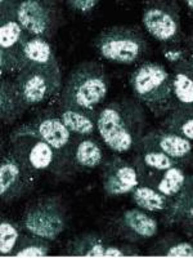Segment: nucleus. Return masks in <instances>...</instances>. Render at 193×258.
I'll list each match as a JSON object with an SVG mask.
<instances>
[{"instance_id": "19", "label": "nucleus", "mask_w": 193, "mask_h": 258, "mask_svg": "<svg viewBox=\"0 0 193 258\" xmlns=\"http://www.w3.org/2000/svg\"><path fill=\"white\" fill-rule=\"evenodd\" d=\"M135 150L138 153L137 164H135L138 170L147 169L160 173V172H164V170L179 164L178 161L167 156L166 154L160 151L157 147L151 145L149 142L144 141L143 138H142Z\"/></svg>"}, {"instance_id": "5", "label": "nucleus", "mask_w": 193, "mask_h": 258, "mask_svg": "<svg viewBox=\"0 0 193 258\" xmlns=\"http://www.w3.org/2000/svg\"><path fill=\"white\" fill-rule=\"evenodd\" d=\"M15 83L27 106H35L52 98L61 89L59 63L25 64L16 74Z\"/></svg>"}, {"instance_id": "2", "label": "nucleus", "mask_w": 193, "mask_h": 258, "mask_svg": "<svg viewBox=\"0 0 193 258\" xmlns=\"http://www.w3.org/2000/svg\"><path fill=\"white\" fill-rule=\"evenodd\" d=\"M109 85V75L102 64L81 62L66 78L59 105L96 116V107L105 101Z\"/></svg>"}, {"instance_id": "12", "label": "nucleus", "mask_w": 193, "mask_h": 258, "mask_svg": "<svg viewBox=\"0 0 193 258\" xmlns=\"http://www.w3.org/2000/svg\"><path fill=\"white\" fill-rule=\"evenodd\" d=\"M117 223L130 240H147L156 236L158 231L157 221L141 208L125 211Z\"/></svg>"}, {"instance_id": "23", "label": "nucleus", "mask_w": 193, "mask_h": 258, "mask_svg": "<svg viewBox=\"0 0 193 258\" xmlns=\"http://www.w3.org/2000/svg\"><path fill=\"white\" fill-rule=\"evenodd\" d=\"M54 63H58V61L49 41L47 39L36 38V36H27L24 45V66L25 64Z\"/></svg>"}, {"instance_id": "25", "label": "nucleus", "mask_w": 193, "mask_h": 258, "mask_svg": "<svg viewBox=\"0 0 193 258\" xmlns=\"http://www.w3.org/2000/svg\"><path fill=\"white\" fill-rule=\"evenodd\" d=\"M185 179H187V174H185L184 169L178 164L164 170V172H160V177L155 182L153 187L160 191L162 195L173 200L181 190Z\"/></svg>"}, {"instance_id": "30", "label": "nucleus", "mask_w": 193, "mask_h": 258, "mask_svg": "<svg viewBox=\"0 0 193 258\" xmlns=\"http://www.w3.org/2000/svg\"><path fill=\"white\" fill-rule=\"evenodd\" d=\"M183 50H184V58L180 64L185 68L188 73L192 74L193 77V30L183 43Z\"/></svg>"}, {"instance_id": "17", "label": "nucleus", "mask_w": 193, "mask_h": 258, "mask_svg": "<svg viewBox=\"0 0 193 258\" xmlns=\"http://www.w3.org/2000/svg\"><path fill=\"white\" fill-rule=\"evenodd\" d=\"M0 114L4 124H11L24 115L29 106L25 103L15 79H2L0 85Z\"/></svg>"}, {"instance_id": "13", "label": "nucleus", "mask_w": 193, "mask_h": 258, "mask_svg": "<svg viewBox=\"0 0 193 258\" xmlns=\"http://www.w3.org/2000/svg\"><path fill=\"white\" fill-rule=\"evenodd\" d=\"M165 221L169 225H179L193 234V174L187 176L184 185L171 200L165 212Z\"/></svg>"}, {"instance_id": "31", "label": "nucleus", "mask_w": 193, "mask_h": 258, "mask_svg": "<svg viewBox=\"0 0 193 258\" xmlns=\"http://www.w3.org/2000/svg\"><path fill=\"white\" fill-rule=\"evenodd\" d=\"M98 4H100L98 0H70L67 2V6L71 9L77 13H84V15L93 12Z\"/></svg>"}, {"instance_id": "21", "label": "nucleus", "mask_w": 193, "mask_h": 258, "mask_svg": "<svg viewBox=\"0 0 193 258\" xmlns=\"http://www.w3.org/2000/svg\"><path fill=\"white\" fill-rule=\"evenodd\" d=\"M132 199L138 208L146 212H166L171 204V199L148 183H139L133 190Z\"/></svg>"}, {"instance_id": "33", "label": "nucleus", "mask_w": 193, "mask_h": 258, "mask_svg": "<svg viewBox=\"0 0 193 258\" xmlns=\"http://www.w3.org/2000/svg\"><path fill=\"white\" fill-rule=\"evenodd\" d=\"M137 250H133V248H128L126 245H116V244H109L106 248L105 257H124V255L137 254Z\"/></svg>"}, {"instance_id": "20", "label": "nucleus", "mask_w": 193, "mask_h": 258, "mask_svg": "<svg viewBox=\"0 0 193 258\" xmlns=\"http://www.w3.org/2000/svg\"><path fill=\"white\" fill-rule=\"evenodd\" d=\"M57 115L72 135L89 137L95 132L96 116H94V115L86 114V112L80 111V110L64 107L62 105H59Z\"/></svg>"}, {"instance_id": "7", "label": "nucleus", "mask_w": 193, "mask_h": 258, "mask_svg": "<svg viewBox=\"0 0 193 258\" xmlns=\"http://www.w3.org/2000/svg\"><path fill=\"white\" fill-rule=\"evenodd\" d=\"M66 211L57 198H43L30 204L22 218V227L29 234L56 240L66 229Z\"/></svg>"}, {"instance_id": "34", "label": "nucleus", "mask_w": 193, "mask_h": 258, "mask_svg": "<svg viewBox=\"0 0 193 258\" xmlns=\"http://www.w3.org/2000/svg\"><path fill=\"white\" fill-rule=\"evenodd\" d=\"M185 6H187L190 11H193V0H187V2H185Z\"/></svg>"}, {"instance_id": "9", "label": "nucleus", "mask_w": 193, "mask_h": 258, "mask_svg": "<svg viewBox=\"0 0 193 258\" xmlns=\"http://www.w3.org/2000/svg\"><path fill=\"white\" fill-rule=\"evenodd\" d=\"M35 185V170L31 169L24 156L13 149L0 161V197L11 203L30 192Z\"/></svg>"}, {"instance_id": "27", "label": "nucleus", "mask_w": 193, "mask_h": 258, "mask_svg": "<svg viewBox=\"0 0 193 258\" xmlns=\"http://www.w3.org/2000/svg\"><path fill=\"white\" fill-rule=\"evenodd\" d=\"M30 236H21L15 249L16 257H44L49 254V240L38 238L29 234Z\"/></svg>"}, {"instance_id": "14", "label": "nucleus", "mask_w": 193, "mask_h": 258, "mask_svg": "<svg viewBox=\"0 0 193 258\" xmlns=\"http://www.w3.org/2000/svg\"><path fill=\"white\" fill-rule=\"evenodd\" d=\"M143 140L156 146L160 151L178 163L179 160L189 158L193 153L192 141L173 132H167L165 129H158L155 132L148 133L143 136Z\"/></svg>"}, {"instance_id": "8", "label": "nucleus", "mask_w": 193, "mask_h": 258, "mask_svg": "<svg viewBox=\"0 0 193 258\" xmlns=\"http://www.w3.org/2000/svg\"><path fill=\"white\" fill-rule=\"evenodd\" d=\"M142 24L149 35L166 47L180 43L181 26L178 7L169 2H152L144 8Z\"/></svg>"}, {"instance_id": "11", "label": "nucleus", "mask_w": 193, "mask_h": 258, "mask_svg": "<svg viewBox=\"0 0 193 258\" xmlns=\"http://www.w3.org/2000/svg\"><path fill=\"white\" fill-rule=\"evenodd\" d=\"M139 185V173L135 165H132L119 156L110 159L103 172V188L111 197H120L133 192Z\"/></svg>"}, {"instance_id": "22", "label": "nucleus", "mask_w": 193, "mask_h": 258, "mask_svg": "<svg viewBox=\"0 0 193 258\" xmlns=\"http://www.w3.org/2000/svg\"><path fill=\"white\" fill-rule=\"evenodd\" d=\"M73 163L82 169H94L102 164L103 151L98 142L90 137H84L72 149Z\"/></svg>"}, {"instance_id": "15", "label": "nucleus", "mask_w": 193, "mask_h": 258, "mask_svg": "<svg viewBox=\"0 0 193 258\" xmlns=\"http://www.w3.org/2000/svg\"><path fill=\"white\" fill-rule=\"evenodd\" d=\"M17 140L18 144L15 145V149L24 156L27 164L35 172L50 169L57 161L58 153L43 138L36 137L31 146H29L27 142L22 138H16L13 141H17Z\"/></svg>"}, {"instance_id": "6", "label": "nucleus", "mask_w": 193, "mask_h": 258, "mask_svg": "<svg viewBox=\"0 0 193 258\" xmlns=\"http://www.w3.org/2000/svg\"><path fill=\"white\" fill-rule=\"evenodd\" d=\"M27 36L16 17L15 2H2L0 68L3 78L20 73L24 68V45Z\"/></svg>"}, {"instance_id": "29", "label": "nucleus", "mask_w": 193, "mask_h": 258, "mask_svg": "<svg viewBox=\"0 0 193 258\" xmlns=\"http://www.w3.org/2000/svg\"><path fill=\"white\" fill-rule=\"evenodd\" d=\"M160 254L167 257H193V243L187 240H175L164 248L158 249Z\"/></svg>"}, {"instance_id": "24", "label": "nucleus", "mask_w": 193, "mask_h": 258, "mask_svg": "<svg viewBox=\"0 0 193 258\" xmlns=\"http://www.w3.org/2000/svg\"><path fill=\"white\" fill-rule=\"evenodd\" d=\"M109 241L96 234H86L68 243L67 253L81 257H105Z\"/></svg>"}, {"instance_id": "28", "label": "nucleus", "mask_w": 193, "mask_h": 258, "mask_svg": "<svg viewBox=\"0 0 193 258\" xmlns=\"http://www.w3.org/2000/svg\"><path fill=\"white\" fill-rule=\"evenodd\" d=\"M20 238L21 229L18 225L9 220H2L0 222V253L2 255H8L15 252Z\"/></svg>"}, {"instance_id": "16", "label": "nucleus", "mask_w": 193, "mask_h": 258, "mask_svg": "<svg viewBox=\"0 0 193 258\" xmlns=\"http://www.w3.org/2000/svg\"><path fill=\"white\" fill-rule=\"evenodd\" d=\"M32 124L35 125L39 137L47 141L57 153L66 149L72 140V133L56 114H47L38 117V120Z\"/></svg>"}, {"instance_id": "10", "label": "nucleus", "mask_w": 193, "mask_h": 258, "mask_svg": "<svg viewBox=\"0 0 193 258\" xmlns=\"http://www.w3.org/2000/svg\"><path fill=\"white\" fill-rule=\"evenodd\" d=\"M16 17L29 36L50 39L58 27V12L52 2H15Z\"/></svg>"}, {"instance_id": "32", "label": "nucleus", "mask_w": 193, "mask_h": 258, "mask_svg": "<svg viewBox=\"0 0 193 258\" xmlns=\"http://www.w3.org/2000/svg\"><path fill=\"white\" fill-rule=\"evenodd\" d=\"M162 54L165 56V58L169 62H171L174 64H179L183 58H184V50H183V47H165L164 50H162Z\"/></svg>"}, {"instance_id": "3", "label": "nucleus", "mask_w": 193, "mask_h": 258, "mask_svg": "<svg viewBox=\"0 0 193 258\" xmlns=\"http://www.w3.org/2000/svg\"><path fill=\"white\" fill-rule=\"evenodd\" d=\"M135 98L153 114L167 115L173 109L171 77L165 66L156 62H142L129 78Z\"/></svg>"}, {"instance_id": "1", "label": "nucleus", "mask_w": 193, "mask_h": 258, "mask_svg": "<svg viewBox=\"0 0 193 258\" xmlns=\"http://www.w3.org/2000/svg\"><path fill=\"white\" fill-rule=\"evenodd\" d=\"M141 103L133 100L114 101L96 114V131L114 153L135 150L143 138L146 125Z\"/></svg>"}, {"instance_id": "18", "label": "nucleus", "mask_w": 193, "mask_h": 258, "mask_svg": "<svg viewBox=\"0 0 193 258\" xmlns=\"http://www.w3.org/2000/svg\"><path fill=\"white\" fill-rule=\"evenodd\" d=\"M171 77L173 110L193 109V77L180 63L174 64Z\"/></svg>"}, {"instance_id": "26", "label": "nucleus", "mask_w": 193, "mask_h": 258, "mask_svg": "<svg viewBox=\"0 0 193 258\" xmlns=\"http://www.w3.org/2000/svg\"><path fill=\"white\" fill-rule=\"evenodd\" d=\"M162 129L193 141V109H178L167 114Z\"/></svg>"}, {"instance_id": "4", "label": "nucleus", "mask_w": 193, "mask_h": 258, "mask_svg": "<svg viewBox=\"0 0 193 258\" xmlns=\"http://www.w3.org/2000/svg\"><path fill=\"white\" fill-rule=\"evenodd\" d=\"M101 58L119 64H134L147 54L148 44L143 34L128 26L106 29L94 40Z\"/></svg>"}]
</instances>
